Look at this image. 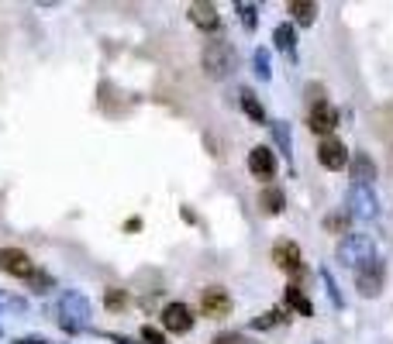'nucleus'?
<instances>
[{"label": "nucleus", "instance_id": "nucleus-1", "mask_svg": "<svg viewBox=\"0 0 393 344\" xmlns=\"http://www.w3.org/2000/svg\"><path fill=\"white\" fill-rule=\"evenodd\" d=\"M235 66H238V52L232 42H224V38L204 42V49H200V69H204L207 80H224Z\"/></svg>", "mask_w": 393, "mask_h": 344}, {"label": "nucleus", "instance_id": "nucleus-2", "mask_svg": "<svg viewBox=\"0 0 393 344\" xmlns=\"http://www.w3.org/2000/svg\"><path fill=\"white\" fill-rule=\"evenodd\" d=\"M90 324V299L83 292H62L59 299V327L66 334H76Z\"/></svg>", "mask_w": 393, "mask_h": 344}, {"label": "nucleus", "instance_id": "nucleus-3", "mask_svg": "<svg viewBox=\"0 0 393 344\" xmlns=\"http://www.w3.org/2000/svg\"><path fill=\"white\" fill-rule=\"evenodd\" d=\"M335 259L341 265H348V268H359V265L376 259V244H372L369 235H345L338 241V248H335Z\"/></svg>", "mask_w": 393, "mask_h": 344}, {"label": "nucleus", "instance_id": "nucleus-4", "mask_svg": "<svg viewBox=\"0 0 393 344\" xmlns=\"http://www.w3.org/2000/svg\"><path fill=\"white\" fill-rule=\"evenodd\" d=\"M383 283H387V265H383V259H372V262L355 268V290H359V296H366V299L380 296V292H383Z\"/></svg>", "mask_w": 393, "mask_h": 344}, {"label": "nucleus", "instance_id": "nucleus-5", "mask_svg": "<svg viewBox=\"0 0 393 344\" xmlns=\"http://www.w3.org/2000/svg\"><path fill=\"white\" fill-rule=\"evenodd\" d=\"M345 213L355 217V220H372L380 213V200H376L372 186H352L348 189V210Z\"/></svg>", "mask_w": 393, "mask_h": 344}, {"label": "nucleus", "instance_id": "nucleus-6", "mask_svg": "<svg viewBox=\"0 0 393 344\" xmlns=\"http://www.w3.org/2000/svg\"><path fill=\"white\" fill-rule=\"evenodd\" d=\"M0 272H7V275H14V279H31L38 268H35V262H31L28 251L7 244V248H0Z\"/></svg>", "mask_w": 393, "mask_h": 344}, {"label": "nucleus", "instance_id": "nucleus-7", "mask_svg": "<svg viewBox=\"0 0 393 344\" xmlns=\"http://www.w3.org/2000/svg\"><path fill=\"white\" fill-rule=\"evenodd\" d=\"M159 317H162V327H166L169 334H190V331H193V320H197V317H193V310L186 307L183 299L166 303Z\"/></svg>", "mask_w": 393, "mask_h": 344}, {"label": "nucleus", "instance_id": "nucleus-8", "mask_svg": "<svg viewBox=\"0 0 393 344\" xmlns=\"http://www.w3.org/2000/svg\"><path fill=\"white\" fill-rule=\"evenodd\" d=\"M200 314L207 320H224L232 314V296L224 286H207L200 290Z\"/></svg>", "mask_w": 393, "mask_h": 344}, {"label": "nucleus", "instance_id": "nucleus-9", "mask_svg": "<svg viewBox=\"0 0 393 344\" xmlns=\"http://www.w3.org/2000/svg\"><path fill=\"white\" fill-rule=\"evenodd\" d=\"M273 262H276V268H283V272H290V275H300V272H304L300 244L290 241V238H280L276 244H273Z\"/></svg>", "mask_w": 393, "mask_h": 344}, {"label": "nucleus", "instance_id": "nucleus-10", "mask_svg": "<svg viewBox=\"0 0 393 344\" xmlns=\"http://www.w3.org/2000/svg\"><path fill=\"white\" fill-rule=\"evenodd\" d=\"M338 121H341L338 107H331L328 100H324V104H314L311 114H307V128L314 134H324V138H331V131L338 128Z\"/></svg>", "mask_w": 393, "mask_h": 344}, {"label": "nucleus", "instance_id": "nucleus-11", "mask_svg": "<svg viewBox=\"0 0 393 344\" xmlns=\"http://www.w3.org/2000/svg\"><path fill=\"white\" fill-rule=\"evenodd\" d=\"M317 162L324 165V169H331V172H338L348 165V148H345V141L338 138H324L321 145H317Z\"/></svg>", "mask_w": 393, "mask_h": 344}, {"label": "nucleus", "instance_id": "nucleus-12", "mask_svg": "<svg viewBox=\"0 0 393 344\" xmlns=\"http://www.w3.org/2000/svg\"><path fill=\"white\" fill-rule=\"evenodd\" d=\"M249 172H252L256 179H273V176H276V152H273L269 145H256V148L249 152Z\"/></svg>", "mask_w": 393, "mask_h": 344}, {"label": "nucleus", "instance_id": "nucleus-13", "mask_svg": "<svg viewBox=\"0 0 393 344\" xmlns=\"http://www.w3.org/2000/svg\"><path fill=\"white\" fill-rule=\"evenodd\" d=\"M190 25L200 28V31L207 35V31H217V28H221V14H217V7H214V4L197 0V4H190Z\"/></svg>", "mask_w": 393, "mask_h": 344}, {"label": "nucleus", "instance_id": "nucleus-14", "mask_svg": "<svg viewBox=\"0 0 393 344\" xmlns=\"http://www.w3.org/2000/svg\"><path fill=\"white\" fill-rule=\"evenodd\" d=\"M348 172H352V186H369L376 179V162L366 152H355L348 155Z\"/></svg>", "mask_w": 393, "mask_h": 344}, {"label": "nucleus", "instance_id": "nucleus-15", "mask_svg": "<svg viewBox=\"0 0 393 344\" xmlns=\"http://www.w3.org/2000/svg\"><path fill=\"white\" fill-rule=\"evenodd\" d=\"M287 14L300 28H311L317 21V4H314V0H290V4H287Z\"/></svg>", "mask_w": 393, "mask_h": 344}, {"label": "nucleus", "instance_id": "nucleus-16", "mask_svg": "<svg viewBox=\"0 0 393 344\" xmlns=\"http://www.w3.org/2000/svg\"><path fill=\"white\" fill-rule=\"evenodd\" d=\"M259 207H262V213H283V207H287V193L280 189V186H266L259 193Z\"/></svg>", "mask_w": 393, "mask_h": 344}, {"label": "nucleus", "instance_id": "nucleus-17", "mask_svg": "<svg viewBox=\"0 0 393 344\" xmlns=\"http://www.w3.org/2000/svg\"><path fill=\"white\" fill-rule=\"evenodd\" d=\"M273 45H276L280 52L293 55V52H297V28L290 25V21L276 25V28H273Z\"/></svg>", "mask_w": 393, "mask_h": 344}, {"label": "nucleus", "instance_id": "nucleus-18", "mask_svg": "<svg viewBox=\"0 0 393 344\" xmlns=\"http://www.w3.org/2000/svg\"><path fill=\"white\" fill-rule=\"evenodd\" d=\"M287 307H290V310H297L300 317H314V307H311V299L304 296V290H300V286H293V283L287 286Z\"/></svg>", "mask_w": 393, "mask_h": 344}, {"label": "nucleus", "instance_id": "nucleus-19", "mask_svg": "<svg viewBox=\"0 0 393 344\" xmlns=\"http://www.w3.org/2000/svg\"><path fill=\"white\" fill-rule=\"evenodd\" d=\"M241 110H245V117L252 124H266V107L259 104V97L252 90H241Z\"/></svg>", "mask_w": 393, "mask_h": 344}, {"label": "nucleus", "instance_id": "nucleus-20", "mask_svg": "<svg viewBox=\"0 0 393 344\" xmlns=\"http://www.w3.org/2000/svg\"><path fill=\"white\" fill-rule=\"evenodd\" d=\"M269 131H273L276 148L290 159V152H293V134H290V124H287V121H273V124H269Z\"/></svg>", "mask_w": 393, "mask_h": 344}, {"label": "nucleus", "instance_id": "nucleus-21", "mask_svg": "<svg viewBox=\"0 0 393 344\" xmlns=\"http://www.w3.org/2000/svg\"><path fill=\"white\" fill-rule=\"evenodd\" d=\"M131 303L128 290H118V286H110V290H104V307L110 310V314H121L125 307Z\"/></svg>", "mask_w": 393, "mask_h": 344}, {"label": "nucleus", "instance_id": "nucleus-22", "mask_svg": "<svg viewBox=\"0 0 393 344\" xmlns=\"http://www.w3.org/2000/svg\"><path fill=\"white\" fill-rule=\"evenodd\" d=\"M235 11H238V18H241V28H245V31H256V25H259V4H245V0H238Z\"/></svg>", "mask_w": 393, "mask_h": 344}, {"label": "nucleus", "instance_id": "nucleus-23", "mask_svg": "<svg viewBox=\"0 0 393 344\" xmlns=\"http://www.w3.org/2000/svg\"><path fill=\"white\" fill-rule=\"evenodd\" d=\"M317 275H321V283H324V290H328V299H331V307H345V299H341L338 292V283H335V275L328 272V268H317Z\"/></svg>", "mask_w": 393, "mask_h": 344}, {"label": "nucleus", "instance_id": "nucleus-24", "mask_svg": "<svg viewBox=\"0 0 393 344\" xmlns=\"http://www.w3.org/2000/svg\"><path fill=\"white\" fill-rule=\"evenodd\" d=\"M283 314H280V310H266V314H259V317L252 320V331H273V327H276V324H283Z\"/></svg>", "mask_w": 393, "mask_h": 344}, {"label": "nucleus", "instance_id": "nucleus-25", "mask_svg": "<svg viewBox=\"0 0 393 344\" xmlns=\"http://www.w3.org/2000/svg\"><path fill=\"white\" fill-rule=\"evenodd\" d=\"M324 227H328L331 235H345V227H348V213L345 210L328 213V217H324Z\"/></svg>", "mask_w": 393, "mask_h": 344}, {"label": "nucleus", "instance_id": "nucleus-26", "mask_svg": "<svg viewBox=\"0 0 393 344\" xmlns=\"http://www.w3.org/2000/svg\"><path fill=\"white\" fill-rule=\"evenodd\" d=\"M252 62H256V73H259L262 80H269L273 76V69H269V49H256V55H252Z\"/></svg>", "mask_w": 393, "mask_h": 344}, {"label": "nucleus", "instance_id": "nucleus-27", "mask_svg": "<svg viewBox=\"0 0 393 344\" xmlns=\"http://www.w3.org/2000/svg\"><path fill=\"white\" fill-rule=\"evenodd\" d=\"M31 290H35V292H49V290H52V275H49V272H35V275H31Z\"/></svg>", "mask_w": 393, "mask_h": 344}, {"label": "nucleus", "instance_id": "nucleus-28", "mask_svg": "<svg viewBox=\"0 0 393 344\" xmlns=\"http://www.w3.org/2000/svg\"><path fill=\"white\" fill-rule=\"evenodd\" d=\"M142 341L145 344H166V338H162V331H156L152 324H145V327H142Z\"/></svg>", "mask_w": 393, "mask_h": 344}, {"label": "nucleus", "instance_id": "nucleus-29", "mask_svg": "<svg viewBox=\"0 0 393 344\" xmlns=\"http://www.w3.org/2000/svg\"><path fill=\"white\" fill-rule=\"evenodd\" d=\"M307 100H311V107L324 104V86H321V83H311V86H307Z\"/></svg>", "mask_w": 393, "mask_h": 344}, {"label": "nucleus", "instance_id": "nucleus-30", "mask_svg": "<svg viewBox=\"0 0 393 344\" xmlns=\"http://www.w3.org/2000/svg\"><path fill=\"white\" fill-rule=\"evenodd\" d=\"M214 344H249L241 334H235V331H224V334H217L214 338Z\"/></svg>", "mask_w": 393, "mask_h": 344}, {"label": "nucleus", "instance_id": "nucleus-31", "mask_svg": "<svg viewBox=\"0 0 393 344\" xmlns=\"http://www.w3.org/2000/svg\"><path fill=\"white\" fill-rule=\"evenodd\" d=\"M104 338L114 344H138V341H131V338H125V334H110V331H104Z\"/></svg>", "mask_w": 393, "mask_h": 344}, {"label": "nucleus", "instance_id": "nucleus-32", "mask_svg": "<svg viewBox=\"0 0 393 344\" xmlns=\"http://www.w3.org/2000/svg\"><path fill=\"white\" fill-rule=\"evenodd\" d=\"M14 344H49L45 338H14Z\"/></svg>", "mask_w": 393, "mask_h": 344}]
</instances>
